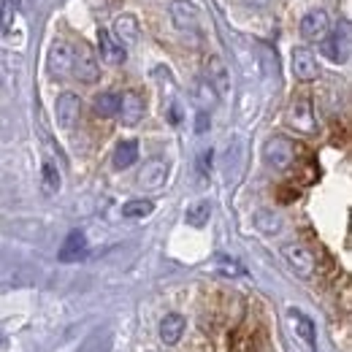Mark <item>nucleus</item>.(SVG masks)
Segmentation results:
<instances>
[{
	"label": "nucleus",
	"mask_w": 352,
	"mask_h": 352,
	"mask_svg": "<svg viewBox=\"0 0 352 352\" xmlns=\"http://www.w3.org/2000/svg\"><path fill=\"white\" fill-rule=\"evenodd\" d=\"M263 160L274 171H287L296 160V144L285 135H274L263 144Z\"/></svg>",
	"instance_id": "obj_1"
},
{
	"label": "nucleus",
	"mask_w": 352,
	"mask_h": 352,
	"mask_svg": "<svg viewBox=\"0 0 352 352\" xmlns=\"http://www.w3.org/2000/svg\"><path fill=\"white\" fill-rule=\"evenodd\" d=\"M71 76H76V79H79V82H85V85L98 82L100 68H98V60H95V54H92V49H89L87 44H74Z\"/></svg>",
	"instance_id": "obj_2"
},
{
	"label": "nucleus",
	"mask_w": 352,
	"mask_h": 352,
	"mask_svg": "<svg viewBox=\"0 0 352 352\" xmlns=\"http://www.w3.org/2000/svg\"><path fill=\"white\" fill-rule=\"evenodd\" d=\"M287 322H290V331L296 333V339L301 342V347L309 352H314V347H317V328H314V320L309 317L307 311H301V309H287Z\"/></svg>",
	"instance_id": "obj_3"
},
{
	"label": "nucleus",
	"mask_w": 352,
	"mask_h": 352,
	"mask_svg": "<svg viewBox=\"0 0 352 352\" xmlns=\"http://www.w3.org/2000/svg\"><path fill=\"white\" fill-rule=\"evenodd\" d=\"M287 125L296 128L298 133H304V135H311V133L317 131V117H314V109H311V103H309L307 98H298V100L290 103Z\"/></svg>",
	"instance_id": "obj_4"
},
{
	"label": "nucleus",
	"mask_w": 352,
	"mask_h": 352,
	"mask_svg": "<svg viewBox=\"0 0 352 352\" xmlns=\"http://www.w3.org/2000/svg\"><path fill=\"white\" fill-rule=\"evenodd\" d=\"M322 54L331 60V63H347L350 60V25H342V30H336L333 36H325L322 41Z\"/></svg>",
	"instance_id": "obj_5"
},
{
	"label": "nucleus",
	"mask_w": 352,
	"mask_h": 352,
	"mask_svg": "<svg viewBox=\"0 0 352 352\" xmlns=\"http://www.w3.org/2000/svg\"><path fill=\"white\" fill-rule=\"evenodd\" d=\"M282 258H285V263L290 265L301 279H309L314 274V268H317L314 255L309 252L304 244H285L282 247Z\"/></svg>",
	"instance_id": "obj_6"
},
{
	"label": "nucleus",
	"mask_w": 352,
	"mask_h": 352,
	"mask_svg": "<svg viewBox=\"0 0 352 352\" xmlns=\"http://www.w3.org/2000/svg\"><path fill=\"white\" fill-rule=\"evenodd\" d=\"M54 114H57V125L71 131L82 117V98L76 92H63L54 103Z\"/></svg>",
	"instance_id": "obj_7"
},
{
	"label": "nucleus",
	"mask_w": 352,
	"mask_h": 352,
	"mask_svg": "<svg viewBox=\"0 0 352 352\" xmlns=\"http://www.w3.org/2000/svg\"><path fill=\"white\" fill-rule=\"evenodd\" d=\"M87 255H89L87 236H85L82 230H71V233L65 236L60 252H57V261H60V263H79V261H85Z\"/></svg>",
	"instance_id": "obj_8"
},
{
	"label": "nucleus",
	"mask_w": 352,
	"mask_h": 352,
	"mask_svg": "<svg viewBox=\"0 0 352 352\" xmlns=\"http://www.w3.org/2000/svg\"><path fill=\"white\" fill-rule=\"evenodd\" d=\"M328 30H331V19H328V14H325L322 8L309 11L307 16L301 19V36H304L307 41H311V44L322 41V38L328 36Z\"/></svg>",
	"instance_id": "obj_9"
},
{
	"label": "nucleus",
	"mask_w": 352,
	"mask_h": 352,
	"mask_svg": "<svg viewBox=\"0 0 352 352\" xmlns=\"http://www.w3.org/2000/svg\"><path fill=\"white\" fill-rule=\"evenodd\" d=\"M168 179V160L163 157H152L144 163V168L138 171V184L146 190H160Z\"/></svg>",
	"instance_id": "obj_10"
},
{
	"label": "nucleus",
	"mask_w": 352,
	"mask_h": 352,
	"mask_svg": "<svg viewBox=\"0 0 352 352\" xmlns=\"http://www.w3.org/2000/svg\"><path fill=\"white\" fill-rule=\"evenodd\" d=\"M144 111H146V103H144V98L138 95V92H125V95H120V120H122V125H138L141 122V117H144Z\"/></svg>",
	"instance_id": "obj_11"
},
{
	"label": "nucleus",
	"mask_w": 352,
	"mask_h": 352,
	"mask_svg": "<svg viewBox=\"0 0 352 352\" xmlns=\"http://www.w3.org/2000/svg\"><path fill=\"white\" fill-rule=\"evenodd\" d=\"M71 60H74V44L57 41L49 49V71L52 76H71Z\"/></svg>",
	"instance_id": "obj_12"
},
{
	"label": "nucleus",
	"mask_w": 352,
	"mask_h": 352,
	"mask_svg": "<svg viewBox=\"0 0 352 352\" xmlns=\"http://www.w3.org/2000/svg\"><path fill=\"white\" fill-rule=\"evenodd\" d=\"M293 74L298 82H314L320 68H317V57L309 52L307 46H296L293 49Z\"/></svg>",
	"instance_id": "obj_13"
},
{
	"label": "nucleus",
	"mask_w": 352,
	"mask_h": 352,
	"mask_svg": "<svg viewBox=\"0 0 352 352\" xmlns=\"http://www.w3.org/2000/svg\"><path fill=\"white\" fill-rule=\"evenodd\" d=\"M98 49H100V60L109 63V65H122L128 52L125 46L120 44L109 30H98Z\"/></svg>",
	"instance_id": "obj_14"
},
{
	"label": "nucleus",
	"mask_w": 352,
	"mask_h": 352,
	"mask_svg": "<svg viewBox=\"0 0 352 352\" xmlns=\"http://www.w3.org/2000/svg\"><path fill=\"white\" fill-rule=\"evenodd\" d=\"M171 19L179 30H198L201 19H198V8L190 0H174L171 3Z\"/></svg>",
	"instance_id": "obj_15"
},
{
	"label": "nucleus",
	"mask_w": 352,
	"mask_h": 352,
	"mask_svg": "<svg viewBox=\"0 0 352 352\" xmlns=\"http://www.w3.org/2000/svg\"><path fill=\"white\" fill-rule=\"evenodd\" d=\"M184 328H187V322H184V317L182 314H166L163 320H160V342L163 344H168V347H174L182 342V336H184Z\"/></svg>",
	"instance_id": "obj_16"
},
{
	"label": "nucleus",
	"mask_w": 352,
	"mask_h": 352,
	"mask_svg": "<svg viewBox=\"0 0 352 352\" xmlns=\"http://www.w3.org/2000/svg\"><path fill=\"white\" fill-rule=\"evenodd\" d=\"M206 82L214 87L217 95H225L230 89V76H228V68L220 57H209L206 63Z\"/></svg>",
	"instance_id": "obj_17"
},
{
	"label": "nucleus",
	"mask_w": 352,
	"mask_h": 352,
	"mask_svg": "<svg viewBox=\"0 0 352 352\" xmlns=\"http://www.w3.org/2000/svg\"><path fill=\"white\" fill-rule=\"evenodd\" d=\"M114 38L122 46H133L138 41V19L131 14H122L114 19Z\"/></svg>",
	"instance_id": "obj_18"
},
{
	"label": "nucleus",
	"mask_w": 352,
	"mask_h": 352,
	"mask_svg": "<svg viewBox=\"0 0 352 352\" xmlns=\"http://www.w3.org/2000/svg\"><path fill=\"white\" fill-rule=\"evenodd\" d=\"M111 344H114V331L111 328H98L79 344L76 352H111Z\"/></svg>",
	"instance_id": "obj_19"
},
{
	"label": "nucleus",
	"mask_w": 352,
	"mask_h": 352,
	"mask_svg": "<svg viewBox=\"0 0 352 352\" xmlns=\"http://www.w3.org/2000/svg\"><path fill=\"white\" fill-rule=\"evenodd\" d=\"M111 160H114V168H120V171L135 166V160H138V144L135 141H120L117 149H114V155H111Z\"/></svg>",
	"instance_id": "obj_20"
},
{
	"label": "nucleus",
	"mask_w": 352,
	"mask_h": 352,
	"mask_svg": "<svg viewBox=\"0 0 352 352\" xmlns=\"http://www.w3.org/2000/svg\"><path fill=\"white\" fill-rule=\"evenodd\" d=\"M209 217H212V204L206 198L190 204L187 212H184V220H187V225H192V228H204L209 222Z\"/></svg>",
	"instance_id": "obj_21"
},
{
	"label": "nucleus",
	"mask_w": 352,
	"mask_h": 352,
	"mask_svg": "<svg viewBox=\"0 0 352 352\" xmlns=\"http://www.w3.org/2000/svg\"><path fill=\"white\" fill-rule=\"evenodd\" d=\"M92 109L98 117H117L120 111V92H100L92 100Z\"/></svg>",
	"instance_id": "obj_22"
},
{
	"label": "nucleus",
	"mask_w": 352,
	"mask_h": 352,
	"mask_svg": "<svg viewBox=\"0 0 352 352\" xmlns=\"http://www.w3.org/2000/svg\"><path fill=\"white\" fill-rule=\"evenodd\" d=\"M60 184H63V179H60L57 166L52 160H44V166H41V187H44V192L46 195H57Z\"/></svg>",
	"instance_id": "obj_23"
},
{
	"label": "nucleus",
	"mask_w": 352,
	"mask_h": 352,
	"mask_svg": "<svg viewBox=\"0 0 352 352\" xmlns=\"http://www.w3.org/2000/svg\"><path fill=\"white\" fill-rule=\"evenodd\" d=\"M152 212H155V204L146 201V198H133L122 206V217H128V220H144Z\"/></svg>",
	"instance_id": "obj_24"
},
{
	"label": "nucleus",
	"mask_w": 352,
	"mask_h": 352,
	"mask_svg": "<svg viewBox=\"0 0 352 352\" xmlns=\"http://www.w3.org/2000/svg\"><path fill=\"white\" fill-rule=\"evenodd\" d=\"M255 228H258L261 233H265V236H274V233L282 230V217L274 214V212H268V209H263V212L255 214Z\"/></svg>",
	"instance_id": "obj_25"
},
{
	"label": "nucleus",
	"mask_w": 352,
	"mask_h": 352,
	"mask_svg": "<svg viewBox=\"0 0 352 352\" xmlns=\"http://www.w3.org/2000/svg\"><path fill=\"white\" fill-rule=\"evenodd\" d=\"M195 100H198L201 111H209V109H214V106H217L220 95L214 92V87H212L206 79H201V82H198V87H195Z\"/></svg>",
	"instance_id": "obj_26"
},
{
	"label": "nucleus",
	"mask_w": 352,
	"mask_h": 352,
	"mask_svg": "<svg viewBox=\"0 0 352 352\" xmlns=\"http://www.w3.org/2000/svg\"><path fill=\"white\" fill-rule=\"evenodd\" d=\"M214 268L220 271L222 276H233V279H239V276H247L244 265L239 263V261H233V258H228V255H217V258H214Z\"/></svg>",
	"instance_id": "obj_27"
},
{
	"label": "nucleus",
	"mask_w": 352,
	"mask_h": 352,
	"mask_svg": "<svg viewBox=\"0 0 352 352\" xmlns=\"http://www.w3.org/2000/svg\"><path fill=\"white\" fill-rule=\"evenodd\" d=\"M16 8H19V0H0V30L3 33H8L14 28Z\"/></svg>",
	"instance_id": "obj_28"
},
{
	"label": "nucleus",
	"mask_w": 352,
	"mask_h": 352,
	"mask_svg": "<svg viewBox=\"0 0 352 352\" xmlns=\"http://www.w3.org/2000/svg\"><path fill=\"white\" fill-rule=\"evenodd\" d=\"M209 168H212V149H204V152L198 155V171L206 176Z\"/></svg>",
	"instance_id": "obj_29"
},
{
	"label": "nucleus",
	"mask_w": 352,
	"mask_h": 352,
	"mask_svg": "<svg viewBox=\"0 0 352 352\" xmlns=\"http://www.w3.org/2000/svg\"><path fill=\"white\" fill-rule=\"evenodd\" d=\"M209 128H212V117H209V111H198V117H195V131L206 133Z\"/></svg>",
	"instance_id": "obj_30"
},
{
	"label": "nucleus",
	"mask_w": 352,
	"mask_h": 352,
	"mask_svg": "<svg viewBox=\"0 0 352 352\" xmlns=\"http://www.w3.org/2000/svg\"><path fill=\"white\" fill-rule=\"evenodd\" d=\"M0 342H3V336H0Z\"/></svg>",
	"instance_id": "obj_31"
}]
</instances>
